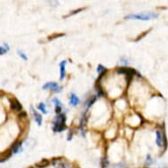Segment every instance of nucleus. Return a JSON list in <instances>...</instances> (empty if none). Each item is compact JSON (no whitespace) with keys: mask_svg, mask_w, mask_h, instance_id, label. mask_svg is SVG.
Returning <instances> with one entry per match:
<instances>
[{"mask_svg":"<svg viewBox=\"0 0 168 168\" xmlns=\"http://www.w3.org/2000/svg\"><path fill=\"white\" fill-rule=\"evenodd\" d=\"M158 15L157 13L153 12H148L144 14H130L125 17V19H134V20H148L153 19V18H157Z\"/></svg>","mask_w":168,"mask_h":168,"instance_id":"obj_1","label":"nucleus"},{"mask_svg":"<svg viewBox=\"0 0 168 168\" xmlns=\"http://www.w3.org/2000/svg\"><path fill=\"white\" fill-rule=\"evenodd\" d=\"M118 73L121 74H126L129 77V81L132 78V77L134 76V74L136 73V72L134 69H130V68H120L118 70Z\"/></svg>","mask_w":168,"mask_h":168,"instance_id":"obj_2","label":"nucleus"},{"mask_svg":"<svg viewBox=\"0 0 168 168\" xmlns=\"http://www.w3.org/2000/svg\"><path fill=\"white\" fill-rule=\"evenodd\" d=\"M43 89H51L53 92L55 93H60L61 92V86H59L55 82H49V83H46L45 85H43Z\"/></svg>","mask_w":168,"mask_h":168,"instance_id":"obj_3","label":"nucleus"},{"mask_svg":"<svg viewBox=\"0 0 168 168\" xmlns=\"http://www.w3.org/2000/svg\"><path fill=\"white\" fill-rule=\"evenodd\" d=\"M164 142H165V136H164V134L162 133V132L160 130H158L157 131V139H156V143L159 146V147H162L163 144H164Z\"/></svg>","mask_w":168,"mask_h":168,"instance_id":"obj_4","label":"nucleus"},{"mask_svg":"<svg viewBox=\"0 0 168 168\" xmlns=\"http://www.w3.org/2000/svg\"><path fill=\"white\" fill-rule=\"evenodd\" d=\"M10 104H11V108L12 110L15 111H21L22 110V106L20 103L19 100H17L16 99H12L10 100Z\"/></svg>","mask_w":168,"mask_h":168,"instance_id":"obj_5","label":"nucleus"},{"mask_svg":"<svg viewBox=\"0 0 168 168\" xmlns=\"http://www.w3.org/2000/svg\"><path fill=\"white\" fill-rule=\"evenodd\" d=\"M67 62L66 61H63L60 64V79L63 80L65 77V66H66Z\"/></svg>","mask_w":168,"mask_h":168,"instance_id":"obj_6","label":"nucleus"},{"mask_svg":"<svg viewBox=\"0 0 168 168\" xmlns=\"http://www.w3.org/2000/svg\"><path fill=\"white\" fill-rule=\"evenodd\" d=\"M31 109H32V111H33V116H34V120H35V121H36V122L38 123V125H39V126H41V122H42L41 116V114H40L38 112L35 111L33 108H32Z\"/></svg>","mask_w":168,"mask_h":168,"instance_id":"obj_7","label":"nucleus"},{"mask_svg":"<svg viewBox=\"0 0 168 168\" xmlns=\"http://www.w3.org/2000/svg\"><path fill=\"white\" fill-rule=\"evenodd\" d=\"M78 103H79V100H78L77 97L74 93H72V94H70V104L72 105V106H77Z\"/></svg>","mask_w":168,"mask_h":168,"instance_id":"obj_8","label":"nucleus"},{"mask_svg":"<svg viewBox=\"0 0 168 168\" xmlns=\"http://www.w3.org/2000/svg\"><path fill=\"white\" fill-rule=\"evenodd\" d=\"M66 129V126L64 124H58V123H54V127H53V130L55 132H61Z\"/></svg>","mask_w":168,"mask_h":168,"instance_id":"obj_9","label":"nucleus"},{"mask_svg":"<svg viewBox=\"0 0 168 168\" xmlns=\"http://www.w3.org/2000/svg\"><path fill=\"white\" fill-rule=\"evenodd\" d=\"M65 121H66L65 116H64V114H59V116L56 117V119L54 123H58V124H64Z\"/></svg>","mask_w":168,"mask_h":168,"instance_id":"obj_10","label":"nucleus"},{"mask_svg":"<svg viewBox=\"0 0 168 168\" xmlns=\"http://www.w3.org/2000/svg\"><path fill=\"white\" fill-rule=\"evenodd\" d=\"M21 145H22V142H18V143H16L13 146H12V152L13 153H18L20 152V148H21Z\"/></svg>","mask_w":168,"mask_h":168,"instance_id":"obj_11","label":"nucleus"},{"mask_svg":"<svg viewBox=\"0 0 168 168\" xmlns=\"http://www.w3.org/2000/svg\"><path fill=\"white\" fill-rule=\"evenodd\" d=\"M49 165V162L47 159H43V160H41V162L37 163L35 165H36L37 167H39V168H44V167L48 166Z\"/></svg>","mask_w":168,"mask_h":168,"instance_id":"obj_12","label":"nucleus"},{"mask_svg":"<svg viewBox=\"0 0 168 168\" xmlns=\"http://www.w3.org/2000/svg\"><path fill=\"white\" fill-rule=\"evenodd\" d=\"M108 158L106 157V158H103L102 159H101V162H100V165L102 166V168H107L108 166Z\"/></svg>","mask_w":168,"mask_h":168,"instance_id":"obj_13","label":"nucleus"},{"mask_svg":"<svg viewBox=\"0 0 168 168\" xmlns=\"http://www.w3.org/2000/svg\"><path fill=\"white\" fill-rule=\"evenodd\" d=\"M38 109L40 111H41L43 114H47V110H46V106L44 103H40V105L38 106Z\"/></svg>","mask_w":168,"mask_h":168,"instance_id":"obj_14","label":"nucleus"},{"mask_svg":"<svg viewBox=\"0 0 168 168\" xmlns=\"http://www.w3.org/2000/svg\"><path fill=\"white\" fill-rule=\"evenodd\" d=\"M97 72H98V73L101 74V73H104V72H107V70H106V68H105L103 65L100 64V65L98 66V69H97Z\"/></svg>","mask_w":168,"mask_h":168,"instance_id":"obj_15","label":"nucleus"},{"mask_svg":"<svg viewBox=\"0 0 168 168\" xmlns=\"http://www.w3.org/2000/svg\"><path fill=\"white\" fill-rule=\"evenodd\" d=\"M95 101H96V97H95V96H93L92 98L90 99V100L87 102V107L90 108L92 105H93V103H94Z\"/></svg>","mask_w":168,"mask_h":168,"instance_id":"obj_16","label":"nucleus"},{"mask_svg":"<svg viewBox=\"0 0 168 168\" xmlns=\"http://www.w3.org/2000/svg\"><path fill=\"white\" fill-rule=\"evenodd\" d=\"M146 165H151L152 163V157H151V155H148L147 156V158H146Z\"/></svg>","mask_w":168,"mask_h":168,"instance_id":"obj_17","label":"nucleus"},{"mask_svg":"<svg viewBox=\"0 0 168 168\" xmlns=\"http://www.w3.org/2000/svg\"><path fill=\"white\" fill-rule=\"evenodd\" d=\"M8 49H5V48H3V47H0V56L5 54V53L8 51Z\"/></svg>","mask_w":168,"mask_h":168,"instance_id":"obj_18","label":"nucleus"},{"mask_svg":"<svg viewBox=\"0 0 168 168\" xmlns=\"http://www.w3.org/2000/svg\"><path fill=\"white\" fill-rule=\"evenodd\" d=\"M53 102L55 103L56 107H62V106H61V102L59 101L58 99H54V100H53Z\"/></svg>","mask_w":168,"mask_h":168,"instance_id":"obj_19","label":"nucleus"},{"mask_svg":"<svg viewBox=\"0 0 168 168\" xmlns=\"http://www.w3.org/2000/svg\"><path fill=\"white\" fill-rule=\"evenodd\" d=\"M18 53H19V55H20V56L23 59V60H28V57H26V56H25V54H24V53L23 52H20V51H18Z\"/></svg>","mask_w":168,"mask_h":168,"instance_id":"obj_20","label":"nucleus"},{"mask_svg":"<svg viewBox=\"0 0 168 168\" xmlns=\"http://www.w3.org/2000/svg\"><path fill=\"white\" fill-rule=\"evenodd\" d=\"M62 110V107H56V114H60Z\"/></svg>","mask_w":168,"mask_h":168,"instance_id":"obj_21","label":"nucleus"},{"mask_svg":"<svg viewBox=\"0 0 168 168\" xmlns=\"http://www.w3.org/2000/svg\"><path fill=\"white\" fill-rule=\"evenodd\" d=\"M98 94H99V96H102L104 93H103V92H102V90L100 89H100H98Z\"/></svg>","mask_w":168,"mask_h":168,"instance_id":"obj_22","label":"nucleus"},{"mask_svg":"<svg viewBox=\"0 0 168 168\" xmlns=\"http://www.w3.org/2000/svg\"><path fill=\"white\" fill-rule=\"evenodd\" d=\"M72 133H70L69 136H68V140H69V141L72 140Z\"/></svg>","mask_w":168,"mask_h":168,"instance_id":"obj_23","label":"nucleus"},{"mask_svg":"<svg viewBox=\"0 0 168 168\" xmlns=\"http://www.w3.org/2000/svg\"><path fill=\"white\" fill-rule=\"evenodd\" d=\"M23 116H26V113H22V114H20V117H23Z\"/></svg>","mask_w":168,"mask_h":168,"instance_id":"obj_24","label":"nucleus"},{"mask_svg":"<svg viewBox=\"0 0 168 168\" xmlns=\"http://www.w3.org/2000/svg\"><path fill=\"white\" fill-rule=\"evenodd\" d=\"M60 166H62V167H63V166H64V164H61V165H60Z\"/></svg>","mask_w":168,"mask_h":168,"instance_id":"obj_25","label":"nucleus"}]
</instances>
